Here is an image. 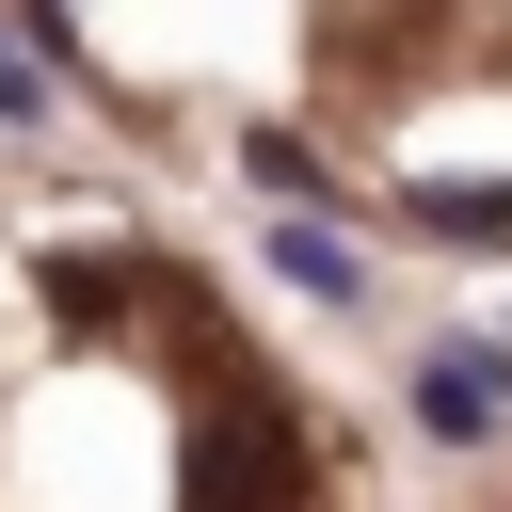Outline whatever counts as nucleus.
I'll list each match as a JSON object with an SVG mask.
<instances>
[{"label": "nucleus", "mask_w": 512, "mask_h": 512, "mask_svg": "<svg viewBox=\"0 0 512 512\" xmlns=\"http://www.w3.org/2000/svg\"><path fill=\"white\" fill-rule=\"evenodd\" d=\"M288 496H304V448H288L272 400H240V416L192 432V512H288Z\"/></svg>", "instance_id": "f257e3e1"}, {"label": "nucleus", "mask_w": 512, "mask_h": 512, "mask_svg": "<svg viewBox=\"0 0 512 512\" xmlns=\"http://www.w3.org/2000/svg\"><path fill=\"white\" fill-rule=\"evenodd\" d=\"M496 416H512V352H496V336H432V352H416V432H432V448H480Z\"/></svg>", "instance_id": "f03ea898"}, {"label": "nucleus", "mask_w": 512, "mask_h": 512, "mask_svg": "<svg viewBox=\"0 0 512 512\" xmlns=\"http://www.w3.org/2000/svg\"><path fill=\"white\" fill-rule=\"evenodd\" d=\"M272 272H288V288H320V304H352V288H368L336 224H288V240H272Z\"/></svg>", "instance_id": "7ed1b4c3"}, {"label": "nucleus", "mask_w": 512, "mask_h": 512, "mask_svg": "<svg viewBox=\"0 0 512 512\" xmlns=\"http://www.w3.org/2000/svg\"><path fill=\"white\" fill-rule=\"evenodd\" d=\"M48 304H64V320H112V304H128V272H112V256H80V272H48Z\"/></svg>", "instance_id": "20e7f679"}, {"label": "nucleus", "mask_w": 512, "mask_h": 512, "mask_svg": "<svg viewBox=\"0 0 512 512\" xmlns=\"http://www.w3.org/2000/svg\"><path fill=\"white\" fill-rule=\"evenodd\" d=\"M0 112H32V64H16V48H0Z\"/></svg>", "instance_id": "39448f33"}]
</instances>
